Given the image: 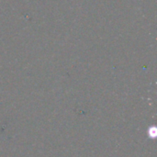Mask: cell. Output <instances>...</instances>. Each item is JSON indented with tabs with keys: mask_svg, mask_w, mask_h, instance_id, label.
<instances>
[{
	"mask_svg": "<svg viewBox=\"0 0 157 157\" xmlns=\"http://www.w3.org/2000/svg\"><path fill=\"white\" fill-rule=\"evenodd\" d=\"M156 134H157V130L155 126H151L148 128L147 130V135L149 137V139H153L155 140L156 138Z\"/></svg>",
	"mask_w": 157,
	"mask_h": 157,
	"instance_id": "6da1fadb",
	"label": "cell"
}]
</instances>
